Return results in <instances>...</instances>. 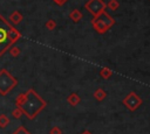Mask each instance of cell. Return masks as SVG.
I'll return each mask as SVG.
<instances>
[{
    "mask_svg": "<svg viewBox=\"0 0 150 134\" xmlns=\"http://www.w3.org/2000/svg\"><path fill=\"white\" fill-rule=\"evenodd\" d=\"M18 106L29 119H33L38 115V113H40L41 110L45 108L46 101L40 98V96L34 90L30 89L25 94H21L20 98H18Z\"/></svg>",
    "mask_w": 150,
    "mask_h": 134,
    "instance_id": "1",
    "label": "cell"
},
{
    "mask_svg": "<svg viewBox=\"0 0 150 134\" xmlns=\"http://www.w3.org/2000/svg\"><path fill=\"white\" fill-rule=\"evenodd\" d=\"M19 37L20 34L16 31V29H14L5 19L0 16V55Z\"/></svg>",
    "mask_w": 150,
    "mask_h": 134,
    "instance_id": "2",
    "label": "cell"
},
{
    "mask_svg": "<svg viewBox=\"0 0 150 134\" xmlns=\"http://www.w3.org/2000/svg\"><path fill=\"white\" fill-rule=\"evenodd\" d=\"M114 23H115V20L105 10H103L98 15L94 16V19L91 20V26L98 34L105 33L109 28H111L114 26Z\"/></svg>",
    "mask_w": 150,
    "mask_h": 134,
    "instance_id": "3",
    "label": "cell"
},
{
    "mask_svg": "<svg viewBox=\"0 0 150 134\" xmlns=\"http://www.w3.org/2000/svg\"><path fill=\"white\" fill-rule=\"evenodd\" d=\"M15 85H16V80L6 70H1L0 71V93L6 94Z\"/></svg>",
    "mask_w": 150,
    "mask_h": 134,
    "instance_id": "4",
    "label": "cell"
},
{
    "mask_svg": "<svg viewBox=\"0 0 150 134\" xmlns=\"http://www.w3.org/2000/svg\"><path fill=\"white\" fill-rule=\"evenodd\" d=\"M84 7L93 16H96L105 9L107 5L103 2V0H88V2L84 5Z\"/></svg>",
    "mask_w": 150,
    "mask_h": 134,
    "instance_id": "5",
    "label": "cell"
},
{
    "mask_svg": "<svg viewBox=\"0 0 150 134\" xmlns=\"http://www.w3.org/2000/svg\"><path fill=\"white\" fill-rule=\"evenodd\" d=\"M123 104L125 105V107L134 112L136 111L141 105H142V99L136 94V92H130L124 99H123Z\"/></svg>",
    "mask_w": 150,
    "mask_h": 134,
    "instance_id": "6",
    "label": "cell"
},
{
    "mask_svg": "<svg viewBox=\"0 0 150 134\" xmlns=\"http://www.w3.org/2000/svg\"><path fill=\"white\" fill-rule=\"evenodd\" d=\"M68 103L71 105V106H76V105H79L80 104V101H81V98H80V96L79 94H76V93H71L69 97H68Z\"/></svg>",
    "mask_w": 150,
    "mask_h": 134,
    "instance_id": "7",
    "label": "cell"
},
{
    "mask_svg": "<svg viewBox=\"0 0 150 134\" xmlns=\"http://www.w3.org/2000/svg\"><path fill=\"white\" fill-rule=\"evenodd\" d=\"M69 17H70L74 22H79V21L82 19V14H81V12H80L79 9H74V10L70 12Z\"/></svg>",
    "mask_w": 150,
    "mask_h": 134,
    "instance_id": "8",
    "label": "cell"
},
{
    "mask_svg": "<svg viewBox=\"0 0 150 134\" xmlns=\"http://www.w3.org/2000/svg\"><path fill=\"white\" fill-rule=\"evenodd\" d=\"M105 96H107V92H105L103 89H97V90L94 92V97H95L98 101L103 100V99L105 98Z\"/></svg>",
    "mask_w": 150,
    "mask_h": 134,
    "instance_id": "9",
    "label": "cell"
},
{
    "mask_svg": "<svg viewBox=\"0 0 150 134\" xmlns=\"http://www.w3.org/2000/svg\"><path fill=\"white\" fill-rule=\"evenodd\" d=\"M111 75H112V71H111L109 68H103V69L100 71V76H101L102 78H104V79H109V78L111 77Z\"/></svg>",
    "mask_w": 150,
    "mask_h": 134,
    "instance_id": "10",
    "label": "cell"
},
{
    "mask_svg": "<svg viewBox=\"0 0 150 134\" xmlns=\"http://www.w3.org/2000/svg\"><path fill=\"white\" fill-rule=\"evenodd\" d=\"M107 7L110 8L111 10H116L118 7H120V2L117 0H110L108 3H107Z\"/></svg>",
    "mask_w": 150,
    "mask_h": 134,
    "instance_id": "11",
    "label": "cell"
},
{
    "mask_svg": "<svg viewBox=\"0 0 150 134\" xmlns=\"http://www.w3.org/2000/svg\"><path fill=\"white\" fill-rule=\"evenodd\" d=\"M13 134H29V133L27 132V129H26L25 127H22V126H21V127H19V128L13 133Z\"/></svg>",
    "mask_w": 150,
    "mask_h": 134,
    "instance_id": "12",
    "label": "cell"
},
{
    "mask_svg": "<svg viewBox=\"0 0 150 134\" xmlns=\"http://www.w3.org/2000/svg\"><path fill=\"white\" fill-rule=\"evenodd\" d=\"M50 134H61V131L59 127H54L52 131H50Z\"/></svg>",
    "mask_w": 150,
    "mask_h": 134,
    "instance_id": "13",
    "label": "cell"
},
{
    "mask_svg": "<svg viewBox=\"0 0 150 134\" xmlns=\"http://www.w3.org/2000/svg\"><path fill=\"white\" fill-rule=\"evenodd\" d=\"M47 27H48L49 29H53V28L55 27V22H54L53 20H49V22L47 23Z\"/></svg>",
    "mask_w": 150,
    "mask_h": 134,
    "instance_id": "14",
    "label": "cell"
},
{
    "mask_svg": "<svg viewBox=\"0 0 150 134\" xmlns=\"http://www.w3.org/2000/svg\"><path fill=\"white\" fill-rule=\"evenodd\" d=\"M54 1H55L57 5H60V6H61V5H63L64 2H67L68 0H54Z\"/></svg>",
    "mask_w": 150,
    "mask_h": 134,
    "instance_id": "15",
    "label": "cell"
},
{
    "mask_svg": "<svg viewBox=\"0 0 150 134\" xmlns=\"http://www.w3.org/2000/svg\"><path fill=\"white\" fill-rule=\"evenodd\" d=\"M83 134H90V132H88V131H84V132H83Z\"/></svg>",
    "mask_w": 150,
    "mask_h": 134,
    "instance_id": "16",
    "label": "cell"
}]
</instances>
